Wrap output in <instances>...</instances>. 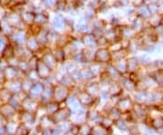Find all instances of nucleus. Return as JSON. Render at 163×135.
<instances>
[{"label": "nucleus", "instance_id": "obj_1", "mask_svg": "<svg viewBox=\"0 0 163 135\" xmlns=\"http://www.w3.org/2000/svg\"><path fill=\"white\" fill-rule=\"evenodd\" d=\"M71 89L67 88L66 86L57 83L53 85V101L56 102L58 104L65 103L67 97L71 94Z\"/></svg>", "mask_w": 163, "mask_h": 135}, {"label": "nucleus", "instance_id": "obj_2", "mask_svg": "<svg viewBox=\"0 0 163 135\" xmlns=\"http://www.w3.org/2000/svg\"><path fill=\"white\" fill-rule=\"evenodd\" d=\"M134 100H132L130 96L121 97L115 104V106L119 109V111L122 112V115H125L127 113H130L134 106Z\"/></svg>", "mask_w": 163, "mask_h": 135}, {"label": "nucleus", "instance_id": "obj_3", "mask_svg": "<svg viewBox=\"0 0 163 135\" xmlns=\"http://www.w3.org/2000/svg\"><path fill=\"white\" fill-rule=\"evenodd\" d=\"M72 115L73 114H72L71 108L68 106H65V107H60V109L56 113L52 115V118L56 125V124H60L65 122H69Z\"/></svg>", "mask_w": 163, "mask_h": 135}, {"label": "nucleus", "instance_id": "obj_4", "mask_svg": "<svg viewBox=\"0 0 163 135\" xmlns=\"http://www.w3.org/2000/svg\"><path fill=\"white\" fill-rule=\"evenodd\" d=\"M132 113L136 117L137 121L141 120L144 122V120L147 118L149 114V106L146 104H134L133 109H132Z\"/></svg>", "mask_w": 163, "mask_h": 135}, {"label": "nucleus", "instance_id": "obj_5", "mask_svg": "<svg viewBox=\"0 0 163 135\" xmlns=\"http://www.w3.org/2000/svg\"><path fill=\"white\" fill-rule=\"evenodd\" d=\"M77 98L78 101L80 102V104L83 106V107H88V108H92L93 105V102L94 99L92 95H90L87 92H85L84 90H82L77 94Z\"/></svg>", "mask_w": 163, "mask_h": 135}, {"label": "nucleus", "instance_id": "obj_6", "mask_svg": "<svg viewBox=\"0 0 163 135\" xmlns=\"http://www.w3.org/2000/svg\"><path fill=\"white\" fill-rule=\"evenodd\" d=\"M83 90L85 92H87L90 95H92L93 98H97L100 96V92H101V86L99 84V82H87L84 87Z\"/></svg>", "mask_w": 163, "mask_h": 135}, {"label": "nucleus", "instance_id": "obj_7", "mask_svg": "<svg viewBox=\"0 0 163 135\" xmlns=\"http://www.w3.org/2000/svg\"><path fill=\"white\" fill-rule=\"evenodd\" d=\"M108 92L111 95V98L112 97H118V98H121L122 96V94L123 93V88L122 86L121 85V83L118 82V81H113L112 83L109 85L108 87Z\"/></svg>", "mask_w": 163, "mask_h": 135}, {"label": "nucleus", "instance_id": "obj_8", "mask_svg": "<svg viewBox=\"0 0 163 135\" xmlns=\"http://www.w3.org/2000/svg\"><path fill=\"white\" fill-rule=\"evenodd\" d=\"M119 82L122 86L124 91H126L128 93L133 94L136 91V82L133 80H131L130 77H122V76Z\"/></svg>", "mask_w": 163, "mask_h": 135}, {"label": "nucleus", "instance_id": "obj_9", "mask_svg": "<svg viewBox=\"0 0 163 135\" xmlns=\"http://www.w3.org/2000/svg\"><path fill=\"white\" fill-rule=\"evenodd\" d=\"M45 85L43 82H36L33 85V87L31 88L30 92H29V95L30 97H32L31 99H35L37 97L42 96L43 93H44V90Z\"/></svg>", "mask_w": 163, "mask_h": 135}, {"label": "nucleus", "instance_id": "obj_10", "mask_svg": "<svg viewBox=\"0 0 163 135\" xmlns=\"http://www.w3.org/2000/svg\"><path fill=\"white\" fill-rule=\"evenodd\" d=\"M95 58L99 64H105L111 60V54L107 49H100L96 52Z\"/></svg>", "mask_w": 163, "mask_h": 135}, {"label": "nucleus", "instance_id": "obj_11", "mask_svg": "<svg viewBox=\"0 0 163 135\" xmlns=\"http://www.w3.org/2000/svg\"><path fill=\"white\" fill-rule=\"evenodd\" d=\"M92 135H113V128L108 129L101 124H96L92 126Z\"/></svg>", "mask_w": 163, "mask_h": 135}, {"label": "nucleus", "instance_id": "obj_12", "mask_svg": "<svg viewBox=\"0 0 163 135\" xmlns=\"http://www.w3.org/2000/svg\"><path fill=\"white\" fill-rule=\"evenodd\" d=\"M149 122L147 126H150L151 128L155 129L156 130L163 128V115L162 114H158L155 117H149Z\"/></svg>", "mask_w": 163, "mask_h": 135}, {"label": "nucleus", "instance_id": "obj_13", "mask_svg": "<svg viewBox=\"0 0 163 135\" xmlns=\"http://www.w3.org/2000/svg\"><path fill=\"white\" fill-rule=\"evenodd\" d=\"M148 93L149 91H139V90H136L132 94L134 102L140 104H146L148 99Z\"/></svg>", "mask_w": 163, "mask_h": 135}, {"label": "nucleus", "instance_id": "obj_14", "mask_svg": "<svg viewBox=\"0 0 163 135\" xmlns=\"http://www.w3.org/2000/svg\"><path fill=\"white\" fill-rule=\"evenodd\" d=\"M44 93L41 96V100L45 102V104L53 101V85L52 84H44Z\"/></svg>", "mask_w": 163, "mask_h": 135}, {"label": "nucleus", "instance_id": "obj_15", "mask_svg": "<svg viewBox=\"0 0 163 135\" xmlns=\"http://www.w3.org/2000/svg\"><path fill=\"white\" fill-rule=\"evenodd\" d=\"M105 72L108 74V75L110 76L113 81H120V79L122 78V74L117 70V68L114 66V65H112V64H108L106 69H105Z\"/></svg>", "mask_w": 163, "mask_h": 135}, {"label": "nucleus", "instance_id": "obj_16", "mask_svg": "<svg viewBox=\"0 0 163 135\" xmlns=\"http://www.w3.org/2000/svg\"><path fill=\"white\" fill-rule=\"evenodd\" d=\"M51 70L50 68H48L44 63H40L38 64V67H37V74L39 75V78L41 79H44V80H46L50 77L51 75Z\"/></svg>", "mask_w": 163, "mask_h": 135}, {"label": "nucleus", "instance_id": "obj_17", "mask_svg": "<svg viewBox=\"0 0 163 135\" xmlns=\"http://www.w3.org/2000/svg\"><path fill=\"white\" fill-rule=\"evenodd\" d=\"M56 126V123H54L53 118L51 115H48V114H45L44 115L42 118H41V121H40V127L41 129H46V128H53Z\"/></svg>", "mask_w": 163, "mask_h": 135}, {"label": "nucleus", "instance_id": "obj_18", "mask_svg": "<svg viewBox=\"0 0 163 135\" xmlns=\"http://www.w3.org/2000/svg\"><path fill=\"white\" fill-rule=\"evenodd\" d=\"M60 107H61V106H60V104L54 102V101H51V102L45 104V106H44V108H45V112H46V114L52 116L53 114H54V113H56V112L60 109Z\"/></svg>", "mask_w": 163, "mask_h": 135}, {"label": "nucleus", "instance_id": "obj_19", "mask_svg": "<svg viewBox=\"0 0 163 135\" xmlns=\"http://www.w3.org/2000/svg\"><path fill=\"white\" fill-rule=\"evenodd\" d=\"M43 63H44L48 68H50L51 71L56 69V65H57V62H56V58H54V56H52V55H46V56L44 57Z\"/></svg>", "mask_w": 163, "mask_h": 135}, {"label": "nucleus", "instance_id": "obj_20", "mask_svg": "<svg viewBox=\"0 0 163 135\" xmlns=\"http://www.w3.org/2000/svg\"><path fill=\"white\" fill-rule=\"evenodd\" d=\"M59 83L66 86L67 88H69V89H71V90L75 86V83L74 82V81H73L70 74H63L62 77L60 78Z\"/></svg>", "mask_w": 163, "mask_h": 135}, {"label": "nucleus", "instance_id": "obj_21", "mask_svg": "<svg viewBox=\"0 0 163 135\" xmlns=\"http://www.w3.org/2000/svg\"><path fill=\"white\" fill-rule=\"evenodd\" d=\"M114 127L117 128L122 132H126L129 130V123L124 118H120L116 121H114Z\"/></svg>", "mask_w": 163, "mask_h": 135}, {"label": "nucleus", "instance_id": "obj_22", "mask_svg": "<svg viewBox=\"0 0 163 135\" xmlns=\"http://www.w3.org/2000/svg\"><path fill=\"white\" fill-rule=\"evenodd\" d=\"M92 126L89 122H85L79 125L78 135H92Z\"/></svg>", "mask_w": 163, "mask_h": 135}, {"label": "nucleus", "instance_id": "obj_23", "mask_svg": "<svg viewBox=\"0 0 163 135\" xmlns=\"http://www.w3.org/2000/svg\"><path fill=\"white\" fill-rule=\"evenodd\" d=\"M138 65H139V61L136 58L131 57V58L128 59V61H127V72L133 74L138 69Z\"/></svg>", "mask_w": 163, "mask_h": 135}, {"label": "nucleus", "instance_id": "obj_24", "mask_svg": "<svg viewBox=\"0 0 163 135\" xmlns=\"http://www.w3.org/2000/svg\"><path fill=\"white\" fill-rule=\"evenodd\" d=\"M107 116L110 117V118H111L112 120H113V121H116V120L122 118V112L119 111V109L114 105V106H113V107L111 108L110 111L108 112Z\"/></svg>", "mask_w": 163, "mask_h": 135}, {"label": "nucleus", "instance_id": "obj_25", "mask_svg": "<svg viewBox=\"0 0 163 135\" xmlns=\"http://www.w3.org/2000/svg\"><path fill=\"white\" fill-rule=\"evenodd\" d=\"M81 72V74H82V77H83V82H92V79H94L95 77L93 76V74H92L90 68H83L82 70H80Z\"/></svg>", "mask_w": 163, "mask_h": 135}, {"label": "nucleus", "instance_id": "obj_26", "mask_svg": "<svg viewBox=\"0 0 163 135\" xmlns=\"http://www.w3.org/2000/svg\"><path fill=\"white\" fill-rule=\"evenodd\" d=\"M70 75L74 81V82L75 83V85H80L81 83L84 82L83 80V77H82V74H81V72L80 70H74L73 72L70 73Z\"/></svg>", "mask_w": 163, "mask_h": 135}, {"label": "nucleus", "instance_id": "obj_27", "mask_svg": "<svg viewBox=\"0 0 163 135\" xmlns=\"http://www.w3.org/2000/svg\"><path fill=\"white\" fill-rule=\"evenodd\" d=\"M151 75L153 76L158 88L163 89V72L162 71H156Z\"/></svg>", "mask_w": 163, "mask_h": 135}, {"label": "nucleus", "instance_id": "obj_28", "mask_svg": "<svg viewBox=\"0 0 163 135\" xmlns=\"http://www.w3.org/2000/svg\"><path fill=\"white\" fill-rule=\"evenodd\" d=\"M1 112L5 117H11L15 114V108L12 105L7 104L1 108Z\"/></svg>", "mask_w": 163, "mask_h": 135}, {"label": "nucleus", "instance_id": "obj_29", "mask_svg": "<svg viewBox=\"0 0 163 135\" xmlns=\"http://www.w3.org/2000/svg\"><path fill=\"white\" fill-rule=\"evenodd\" d=\"M101 124L102 126H104L105 128L111 129V128L114 127V121L112 120L110 117H108V116L106 115V116H103V117H102V120H101Z\"/></svg>", "mask_w": 163, "mask_h": 135}, {"label": "nucleus", "instance_id": "obj_30", "mask_svg": "<svg viewBox=\"0 0 163 135\" xmlns=\"http://www.w3.org/2000/svg\"><path fill=\"white\" fill-rule=\"evenodd\" d=\"M129 133L132 135H140L141 131L138 123H129Z\"/></svg>", "mask_w": 163, "mask_h": 135}, {"label": "nucleus", "instance_id": "obj_31", "mask_svg": "<svg viewBox=\"0 0 163 135\" xmlns=\"http://www.w3.org/2000/svg\"><path fill=\"white\" fill-rule=\"evenodd\" d=\"M78 102V98H77V94H73V93H71L70 94V95L67 97V99H66V101H65V105L66 106H68V107H72L74 104H76Z\"/></svg>", "mask_w": 163, "mask_h": 135}, {"label": "nucleus", "instance_id": "obj_32", "mask_svg": "<svg viewBox=\"0 0 163 135\" xmlns=\"http://www.w3.org/2000/svg\"><path fill=\"white\" fill-rule=\"evenodd\" d=\"M28 134H29V129L23 123L20 124L16 130V135H28Z\"/></svg>", "mask_w": 163, "mask_h": 135}, {"label": "nucleus", "instance_id": "obj_33", "mask_svg": "<svg viewBox=\"0 0 163 135\" xmlns=\"http://www.w3.org/2000/svg\"><path fill=\"white\" fill-rule=\"evenodd\" d=\"M53 56H54V58H56L57 63L62 64L65 61V52L62 49L56 50V55H54Z\"/></svg>", "mask_w": 163, "mask_h": 135}, {"label": "nucleus", "instance_id": "obj_34", "mask_svg": "<svg viewBox=\"0 0 163 135\" xmlns=\"http://www.w3.org/2000/svg\"><path fill=\"white\" fill-rule=\"evenodd\" d=\"M35 119V116L33 114V112H26L22 115V120L26 122H32V121H34Z\"/></svg>", "mask_w": 163, "mask_h": 135}, {"label": "nucleus", "instance_id": "obj_35", "mask_svg": "<svg viewBox=\"0 0 163 135\" xmlns=\"http://www.w3.org/2000/svg\"><path fill=\"white\" fill-rule=\"evenodd\" d=\"M100 64L99 63L98 64H93L91 67H90V70L92 72V74H93V76L96 78L98 77L99 75H101V71H100Z\"/></svg>", "mask_w": 163, "mask_h": 135}, {"label": "nucleus", "instance_id": "obj_36", "mask_svg": "<svg viewBox=\"0 0 163 135\" xmlns=\"http://www.w3.org/2000/svg\"><path fill=\"white\" fill-rule=\"evenodd\" d=\"M83 43L86 44L87 46L92 47V46H94V44H95V40H94V38H93V36L88 34V35H85V36H84V38H83Z\"/></svg>", "mask_w": 163, "mask_h": 135}, {"label": "nucleus", "instance_id": "obj_37", "mask_svg": "<svg viewBox=\"0 0 163 135\" xmlns=\"http://www.w3.org/2000/svg\"><path fill=\"white\" fill-rule=\"evenodd\" d=\"M100 98H101V100L105 101V102H107L111 99V95H110V94H109L108 90H101Z\"/></svg>", "mask_w": 163, "mask_h": 135}, {"label": "nucleus", "instance_id": "obj_38", "mask_svg": "<svg viewBox=\"0 0 163 135\" xmlns=\"http://www.w3.org/2000/svg\"><path fill=\"white\" fill-rule=\"evenodd\" d=\"M144 135H157V130L153 128H151L150 126H145L144 128V131H143Z\"/></svg>", "mask_w": 163, "mask_h": 135}, {"label": "nucleus", "instance_id": "obj_39", "mask_svg": "<svg viewBox=\"0 0 163 135\" xmlns=\"http://www.w3.org/2000/svg\"><path fill=\"white\" fill-rule=\"evenodd\" d=\"M53 135H64V132L61 130V129L57 125H56L53 128Z\"/></svg>", "mask_w": 163, "mask_h": 135}, {"label": "nucleus", "instance_id": "obj_40", "mask_svg": "<svg viewBox=\"0 0 163 135\" xmlns=\"http://www.w3.org/2000/svg\"><path fill=\"white\" fill-rule=\"evenodd\" d=\"M41 135H53V128H46V129H43Z\"/></svg>", "mask_w": 163, "mask_h": 135}, {"label": "nucleus", "instance_id": "obj_41", "mask_svg": "<svg viewBox=\"0 0 163 135\" xmlns=\"http://www.w3.org/2000/svg\"><path fill=\"white\" fill-rule=\"evenodd\" d=\"M64 135H77V134H76V133H75V132H74V131H73V130H69V131H67V132H65V134H64Z\"/></svg>", "mask_w": 163, "mask_h": 135}, {"label": "nucleus", "instance_id": "obj_42", "mask_svg": "<svg viewBox=\"0 0 163 135\" xmlns=\"http://www.w3.org/2000/svg\"><path fill=\"white\" fill-rule=\"evenodd\" d=\"M157 135H163V128L157 130Z\"/></svg>", "mask_w": 163, "mask_h": 135}, {"label": "nucleus", "instance_id": "obj_43", "mask_svg": "<svg viewBox=\"0 0 163 135\" xmlns=\"http://www.w3.org/2000/svg\"><path fill=\"white\" fill-rule=\"evenodd\" d=\"M161 104H163V96H162V100H161V103H160Z\"/></svg>", "mask_w": 163, "mask_h": 135}, {"label": "nucleus", "instance_id": "obj_44", "mask_svg": "<svg viewBox=\"0 0 163 135\" xmlns=\"http://www.w3.org/2000/svg\"><path fill=\"white\" fill-rule=\"evenodd\" d=\"M127 135H132V134H131V133H128Z\"/></svg>", "mask_w": 163, "mask_h": 135}, {"label": "nucleus", "instance_id": "obj_45", "mask_svg": "<svg viewBox=\"0 0 163 135\" xmlns=\"http://www.w3.org/2000/svg\"><path fill=\"white\" fill-rule=\"evenodd\" d=\"M113 135H114V134H113Z\"/></svg>", "mask_w": 163, "mask_h": 135}]
</instances>
